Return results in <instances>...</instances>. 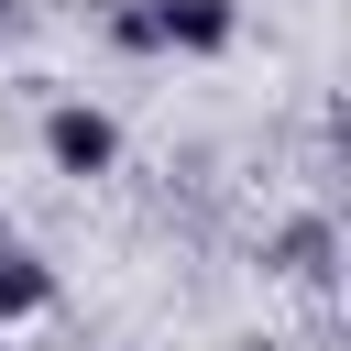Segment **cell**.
Masks as SVG:
<instances>
[{"mask_svg": "<svg viewBox=\"0 0 351 351\" xmlns=\"http://www.w3.org/2000/svg\"><path fill=\"white\" fill-rule=\"evenodd\" d=\"M44 154H55V176H110L121 165V121L88 110V99H55L44 110Z\"/></svg>", "mask_w": 351, "mask_h": 351, "instance_id": "6da1fadb", "label": "cell"}, {"mask_svg": "<svg viewBox=\"0 0 351 351\" xmlns=\"http://www.w3.org/2000/svg\"><path fill=\"white\" fill-rule=\"evenodd\" d=\"M143 22H154V55H165V44H176V55H219V44L241 33L230 0H143Z\"/></svg>", "mask_w": 351, "mask_h": 351, "instance_id": "7a4b0ae2", "label": "cell"}, {"mask_svg": "<svg viewBox=\"0 0 351 351\" xmlns=\"http://www.w3.org/2000/svg\"><path fill=\"white\" fill-rule=\"evenodd\" d=\"M329 263H340V230H329V219H285V241H274V274H296V285H329Z\"/></svg>", "mask_w": 351, "mask_h": 351, "instance_id": "3957f363", "label": "cell"}, {"mask_svg": "<svg viewBox=\"0 0 351 351\" xmlns=\"http://www.w3.org/2000/svg\"><path fill=\"white\" fill-rule=\"evenodd\" d=\"M44 307H55V263H33V252L0 241V329L11 318H44Z\"/></svg>", "mask_w": 351, "mask_h": 351, "instance_id": "277c9868", "label": "cell"}, {"mask_svg": "<svg viewBox=\"0 0 351 351\" xmlns=\"http://www.w3.org/2000/svg\"><path fill=\"white\" fill-rule=\"evenodd\" d=\"M0 241H11V230H0Z\"/></svg>", "mask_w": 351, "mask_h": 351, "instance_id": "5b68a950", "label": "cell"}, {"mask_svg": "<svg viewBox=\"0 0 351 351\" xmlns=\"http://www.w3.org/2000/svg\"><path fill=\"white\" fill-rule=\"evenodd\" d=\"M0 11H11V0H0Z\"/></svg>", "mask_w": 351, "mask_h": 351, "instance_id": "8992f818", "label": "cell"}]
</instances>
